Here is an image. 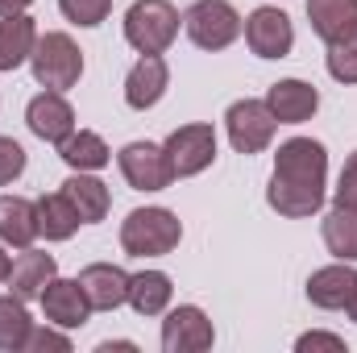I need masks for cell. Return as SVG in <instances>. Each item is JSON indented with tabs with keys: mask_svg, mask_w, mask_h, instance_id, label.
I'll return each mask as SVG.
<instances>
[{
	"mask_svg": "<svg viewBox=\"0 0 357 353\" xmlns=\"http://www.w3.org/2000/svg\"><path fill=\"white\" fill-rule=\"evenodd\" d=\"M75 350V341L67 337V329H59V324H33L29 329V337H25V353H71Z\"/></svg>",
	"mask_w": 357,
	"mask_h": 353,
	"instance_id": "obj_29",
	"label": "cell"
},
{
	"mask_svg": "<svg viewBox=\"0 0 357 353\" xmlns=\"http://www.w3.org/2000/svg\"><path fill=\"white\" fill-rule=\"evenodd\" d=\"M183 241V220L171 208H133L121 220V250L129 258H162Z\"/></svg>",
	"mask_w": 357,
	"mask_h": 353,
	"instance_id": "obj_2",
	"label": "cell"
},
{
	"mask_svg": "<svg viewBox=\"0 0 357 353\" xmlns=\"http://www.w3.org/2000/svg\"><path fill=\"white\" fill-rule=\"evenodd\" d=\"M33 0H0V17H13V13H25Z\"/></svg>",
	"mask_w": 357,
	"mask_h": 353,
	"instance_id": "obj_33",
	"label": "cell"
},
{
	"mask_svg": "<svg viewBox=\"0 0 357 353\" xmlns=\"http://www.w3.org/2000/svg\"><path fill=\"white\" fill-rule=\"evenodd\" d=\"M178 8L171 0H133L125 13V42L137 54H167L178 38Z\"/></svg>",
	"mask_w": 357,
	"mask_h": 353,
	"instance_id": "obj_3",
	"label": "cell"
},
{
	"mask_svg": "<svg viewBox=\"0 0 357 353\" xmlns=\"http://www.w3.org/2000/svg\"><path fill=\"white\" fill-rule=\"evenodd\" d=\"M38 46V25L29 13H13V17H0V71H17L29 63Z\"/></svg>",
	"mask_w": 357,
	"mask_h": 353,
	"instance_id": "obj_21",
	"label": "cell"
},
{
	"mask_svg": "<svg viewBox=\"0 0 357 353\" xmlns=\"http://www.w3.org/2000/svg\"><path fill=\"white\" fill-rule=\"evenodd\" d=\"M59 13L79 29H96L100 21H108L112 0H59Z\"/></svg>",
	"mask_w": 357,
	"mask_h": 353,
	"instance_id": "obj_28",
	"label": "cell"
},
{
	"mask_svg": "<svg viewBox=\"0 0 357 353\" xmlns=\"http://www.w3.org/2000/svg\"><path fill=\"white\" fill-rule=\"evenodd\" d=\"M8 274H13V254H8V246L0 241V283H8Z\"/></svg>",
	"mask_w": 357,
	"mask_h": 353,
	"instance_id": "obj_35",
	"label": "cell"
},
{
	"mask_svg": "<svg viewBox=\"0 0 357 353\" xmlns=\"http://www.w3.org/2000/svg\"><path fill=\"white\" fill-rule=\"evenodd\" d=\"M345 312H349V320L357 324V291H354V299H349V308H345Z\"/></svg>",
	"mask_w": 357,
	"mask_h": 353,
	"instance_id": "obj_36",
	"label": "cell"
},
{
	"mask_svg": "<svg viewBox=\"0 0 357 353\" xmlns=\"http://www.w3.org/2000/svg\"><path fill=\"white\" fill-rule=\"evenodd\" d=\"M171 88V67H167V59L162 54H142L133 67H129V75H125V104L133 108V112H146V108H154L162 96Z\"/></svg>",
	"mask_w": 357,
	"mask_h": 353,
	"instance_id": "obj_13",
	"label": "cell"
},
{
	"mask_svg": "<svg viewBox=\"0 0 357 353\" xmlns=\"http://www.w3.org/2000/svg\"><path fill=\"white\" fill-rule=\"evenodd\" d=\"M38 303H42V316L50 320V324H59V329H84L91 320V303L88 295H84V287H79V278H50L46 283V291L38 295Z\"/></svg>",
	"mask_w": 357,
	"mask_h": 353,
	"instance_id": "obj_12",
	"label": "cell"
},
{
	"mask_svg": "<svg viewBox=\"0 0 357 353\" xmlns=\"http://www.w3.org/2000/svg\"><path fill=\"white\" fill-rule=\"evenodd\" d=\"M63 195L71 200V208L79 212L84 225H100L112 208V191H108V183L96 179V171H71V179L63 183Z\"/></svg>",
	"mask_w": 357,
	"mask_h": 353,
	"instance_id": "obj_18",
	"label": "cell"
},
{
	"mask_svg": "<svg viewBox=\"0 0 357 353\" xmlns=\"http://www.w3.org/2000/svg\"><path fill=\"white\" fill-rule=\"evenodd\" d=\"M357 291V270L354 262H333V266H320L307 274V299L324 312H345L349 299Z\"/></svg>",
	"mask_w": 357,
	"mask_h": 353,
	"instance_id": "obj_15",
	"label": "cell"
},
{
	"mask_svg": "<svg viewBox=\"0 0 357 353\" xmlns=\"http://www.w3.org/2000/svg\"><path fill=\"white\" fill-rule=\"evenodd\" d=\"M333 204H354L357 208V150L345 158V167H341V179L333 187Z\"/></svg>",
	"mask_w": 357,
	"mask_h": 353,
	"instance_id": "obj_31",
	"label": "cell"
},
{
	"mask_svg": "<svg viewBox=\"0 0 357 353\" xmlns=\"http://www.w3.org/2000/svg\"><path fill=\"white\" fill-rule=\"evenodd\" d=\"M25 125H29L33 137L50 142V146H59L63 137H71V133L79 129L71 100H67L63 91H50V88H42L29 104H25Z\"/></svg>",
	"mask_w": 357,
	"mask_h": 353,
	"instance_id": "obj_11",
	"label": "cell"
},
{
	"mask_svg": "<svg viewBox=\"0 0 357 353\" xmlns=\"http://www.w3.org/2000/svg\"><path fill=\"white\" fill-rule=\"evenodd\" d=\"M29 67H33V80L38 88L50 91H71L84 75V50L75 46L71 33L54 29V33H38V46L29 54Z\"/></svg>",
	"mask_w": 357,
	"mask_h": 353,
	"instance_id": "obj_4",
	"label": "cell"
},
{
	"mask_svg": "<svg viewBox=\"0 0 357 353\" xmlns=\"http://www.w3.org/2000/svg\"><path fill=\"white\" fill-rule=\"evenodd\" d=\"M59 158H63L71 171H104V167L112 163V150H108V142H104L100 133L75 129L71 137L59 142Z\"/></svg>",
	"mask_w": 357,
	"mask_h": 353,
	"instance_id": "obj_25",
	"label": "cell"
},
{
	"mask_svg": "<svg viewBox=\"0 0 357 353\" xmlns=\"http://www.w3.org/2000/svg\"><path fill=\"white\" fill-rule=\"evenodd\" d=\"M216 329L199 303H178L162 312V353H208Z\"/></svg>",
	"mask_w": 357,
	"mask_h": 353,
	"instance_id": "obj_9",
	"label": "cell"
},
{
	"mask_svg": "<svg viewBox=\"0 0 357 353\" xmlns=\"http://www.w3.org/2000/svg\"><path fill=\"white\" fill-rule=\"evenodd\" d=\"M324 67H328V75L337 84H357V25L349 33H341L337 42H328Z\"/></svg>",
	"mask_w": 357,
	"mask_h": 353,
	"instance_id": "obj_27",
	"label": "cell"
},
{
	"mask_svg": "<svg viewBox=\"0 0 357 353\" xmlns=\"http://www.w3.org/2000/svg\"><path fill=\"white\" fill-rule=\"evenodd\" d=\"M295 350H299V353H307V350L345 353V337H337V333H324V329H312V333H303V337L295 341Z\"/></svg>",
	"mask_w": 357,
	"mask_h": 353,
	"instance_id": "obj_32",
	"label": "cell"
},
{
	"mask_svg": "<svg viewBox=\"0 0 357 353\" xmlns=\"http://www.w3.org/2000/svg\"><path fill=\"white\" fill-rule=\"evenodd\" d=\"M33 204H38V233H42L46 241H71V237H75V229L84 225V220H79V212L71 208V200H67L63 191L38 195Z\"/></svg>",
	"mask_w": 357,
	"mask_h": 353,
	"instance_id": "obj_23",
	"label": "cell"
},
{
	"mask_svg": "<svg viewBox=\"0 0 357 353\" xmlns=\"http://www.w3.org/2000/svg\"><path fill=\"white\" fill-rule=\"evenodd\" d=\"M25 150H21V142H13V137H0V187H8V183H17V179L25 175Z\"/></svg>",
	"mask_w": 357,
	"mask_h": 353,
	"instance_id": "obj_30",
	"label": "cell"
},
{
	"mask_svg": "<svg viewBox=\"0 0 357 353\" xmlns=\"http://www.w3.org/2000/svg\"><path fill=\"white\" fill-rule=\"evenodd\" d=\"M307 21H312V33L328 46L337 42L341 33H349L357 25V0H307Z\"/></svg>",
	"mask_w": 357,
	"mask_h": 353,
	"instance_id": "obj_22",
	"label": "cell"
},
{
	"mask_svg": "<svg viewBox=\"0 0 357 353\" xmlns=\"http://www.w3.org/2000/svg\"><path fill=\"white\" fill-rule=\"evenodd\" d=\"M112 350L137 353V345H133V341H100V345H96V353H112Z\"/></svg>",
	"mask_w": 357,
	"mask_h": 353,
	"instance_id": "obj_34",
	"label": "cell"
},
{
	"mask_svg": "<svg viewBox=\"0 0 357 353\" xmlns=\"http://www.w3.org/2000/svg\"><path fill=\"white\" fill-rule=\"evenodd\" d=\"M274 129H278V121L266 108V100L245 96V100H233L225 112V133H229V146L237 154H262L274 142Z\"/></svg>",
	"mask_w": 357,
	"mask_h": 353,
	"instance_id": "obj_6",
	"label": "cell"
},
{
	"mask_svg": "<svg viewBox=\"0 0 357 353\" xmlns=\"http://www.w3.org/2000/svg\"><path fill=\"white\" fill-rule=\"evenodd\" d=\"M320 233H324V246H328V254L337 262H357V208L354 204H333L324 225H320Z\"/></svg>",
	"mask_w": 357,
	"mask_h": 353,
	"instance_id": "obj_24",
	"label": "cell"
},
{
	"mask_svg": "<svg viewBox=\"0 0 357 353\" xmlns=\"http://www.w3.org/2000/svg\"><path fill=\"white\" fill-rule=\"evenodd\" d=\"M245 46L258 54V59H287L295 50V25L282 8L274 4H262L245 17Z\"/></svg>",
	"mask_w": 357,
	"mask_h": 353,
	"instance_id": "obj_10",
	"label": "cell"
},
{
	"mask_svg": "<svg viewBox=\"0 0 357 353\" xmlns=\"http://www.w3.org/2000/svg\"><path fill=\"white\" fill-rule=\"evenodd\" d=\"M29 329H33V320H29L25 299L0 295V353H25Z\"/></svg>",
	"mask_w": 357,
	"mask_h": 353,
	"instance_id": "obj_26",
	"label": "cell"
},
{
	"mask_svg": "<svg viewBox=\"0 0 357 353\" xmlns=\"http://www.w3.org/2000/svg\"><path fill=\"white\" fill-rule=\"evenodd\" d=\"M175 299V283L167 270H137L129 274V308L137 316H162Z\"/></svg>",
	"mask_w": 357,
	"mask_h": 353,
	"instance_id": "obj_20",
	"label": "cell"
},
{
	"mask_svg": "<svg viewBox=\"0 0 357 353\" xmlns=\"http://www.w3.org/2000/svg\"><path fill=\"white\" fill-rule=\"evenodd\" d=\"M79 287L88 295L91 312H116L121 303H129V274L116 262H91L79 270Z\"/></svg>",
	"mask_w": 357,
	"mask_h": 353,
	"instance_id": "obj_14",
	"label": "cell"
},
{
	"mask_svg": "<svg viewBox=\"0 0 357 353\" xmlns=\"http://www.w3.org/2000/svg\"><path fill=\"white\" fill-rule=\"evenodd\" d=\"M328 195V150L316 137H287L274 150V171L266 183V204L287 216L303 220L324 208Z\"/></svg>",
	"mask_w": 357,
	"mask_h": 353,
	"instance_id": "obj_1",
	"label": "cell"
},
{
	"mask_svg": "<svg viewBox=\"0 0 357 353\" xmlns=\"http://www.w3.org/2000/svg\"><path fill=\"white\" fill-rule=\"evenodd\" d=\"M266 108L274 112L278 125H303V121L316 117L320 91L312 88L307 80H278V84H270V91H266Z\"/></svg>",
	"mask_w": 357,
	"mask_h": 353,
	"instance_id": "obj_16",
	"label": "cell"
},
{
	"mask_svg": "<svg viewBox=\"0 0 357 353\" xmlns=\"http://www.w3.org/2000/svg\"><path fill=\"white\" fill-rule=\"evenodd\" d=\"M38 237V204L25 195H0V241L8 250H29Z\"/></svg>",
	"mask_w": 357,
	"mask_h": 353,
	"instance_id": "obj_17",
	"label": "cell"
},
{
	"mask_svg": "<svg viewBox=\"0 0 357 353\" xmlns=\"http://www.w3.org/2000/svg\"><path fill=\"white\" fill-rule=\"evenodd\" d=\"M59 274V262H54V254H46V250H21V258L13 262V274H8V287H13V295L17 299H38L42 291H46V283Z\"/></svg>",
	"mask_w": 357,
	"mask_h": 353,
	"instance_id": "obj_19",
	"label": "cell"
},
{
	"mask_svg": "<svg viewBox=\"0 0 357 353\" xmlns=\"http://www.w3.org/2000/svg\"><path fill=\"white\" fill-rule=\"evenodd\" d=\"M116 167H121V175H125V183L133 191H167L175 183L171 158H167V150L158 142H129V146H121Z\"/></svg>",
	"mask_w": 357,
	"mask_h": 353,
	"instance_id": "obj_8",
	"label": "cell"
},
{
	"mask_svg": "<svg viewBox=\"0 0 357 353\" xmlns=\"http://www.w3.org/2000/svg\"><path fill=\"white\" fill-rule=\"evenodd\" d=\"M167 158H171V171L175 179H191L204 175L212 163H216V129L208 121H191V125H178L175 133L162 142Z\"/></svg>",
	"mask_w": 357,
	"mask_h": 353,
	"instance_id": "obj_7",
	"label": "cell"
},
{
	"mask_svg": "<svg viewBox=\"0 0 357 353\" xmlns=\"http://www.w3.org/2000/svg\"><path fill=\"white\" fill-rule=\"evenodd\" d=\"M183 29L199 50H229L241 38L245 21L229 0H195L183 13Z\"/></svg>",
	"mask_w": 357,
	"mask_h": 353,
	"instance_id": "obj_5",
	"label": "cell"
}]
</instances>
